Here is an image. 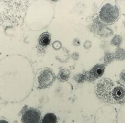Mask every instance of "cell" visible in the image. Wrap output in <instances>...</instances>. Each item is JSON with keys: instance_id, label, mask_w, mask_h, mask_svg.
<instances>
[{"instance_id": "1", "label": "cell", "mask_w": 125, "mask_h": 123, "mask_svg": "<svg viewBox=\"0 0 125 123\" xmlns=\"http://www.w3.org/2000/svg\"><path fill=\"white\" fill-rule=\"evenodd\" d=\"M96 92L98 98L111 103H119L125 99V88L107 78L98 82Z\"/></svg>"}, {"instance_id": "2", "label": "cell", "mask_w": 125, "mask_h": 123, "mask_svg": "<svg viewBox=\"0 0 125 123\" xmlns=\"http://www.w3.org/2000/svg\"><path fill=\"white\" fill-rule=\"evenodd\" d=\"M119 14L118 8L116 5L106 4L99 12V18L105 23L112 24L117 19Z\"/></svg>"}, {"instance_id": "3", "label": "cell", "mask_w": 125, "mask_h": 123, "mask_svg": "<svg viewBox=\"0 0 125 123\" xmlns=\"http://www.w3.org/2000/svg\"><path fill=\"white\" fill-rule=\"evenodd\" d=\"M41 113L35 109H29L23 113L21 121L23 123H40Z\"/></svg>"}, {"instance_id": "4", "label": "cell", "mask_w": 125, "mask_h": 123, "mask_svg": "<svg viewBox=\"0 0 125 123\" xmlns=\"http://www.w3.org/2000/svg\"><path fill=\"white\" fill-rule=\"evenodd\" d=\"M55 80V76L52 71L49 70H45L42 71L38 77V81L40 86L42 88L49 86Z\"/></svg>"}, {"instance_id": "5", "label": "cell", "mask_w": 125, "mask_h": 123, "mask_svg": "<svg viewBox=\"0 0 125 123\" xmlns=\"http://www.w3.org/2000/svg\"><path fill=\"white\" fill-rule=\"evenodd\" d=\"M105 70V65L103 64H97L95 65L90 71L91 76L94 78H98L103 74Z\"/></svg>"}, {"instance_id": "6", "label": "cell", "mask_w": 125, "mask_h": 123, "mask_svg": "<svg viewBox=\"0 0 125 123\" xmlns=\"http://www.w3.org/2000/svg\"><path fill=\"white\" fill-rule=\"evenodd\" d=\"M51 41L49 33L44 32L42 34L39 38V45L42 47H47L50 44Z\"/></svg>"}, {"instance_id": "7", "label": "cell", "mask_w": 125, "mask_h": 123, "mask_svg": "<svg viewBox=\"0 0 125 123\" xmlns=\"http://www.w3.org/2000/svg\"><path fill=\"white\" fill-rule=\"evenodd\" d=\"M57 118L55 114L48 113L42 118L41 123H57Z\"/></svg>"}, {"instance_id": "8", "label": "cell", "mask_w": 125, "mask_h": 123, "mask_svg": "<svg viewBox=\"0 0 125 123\" xmlns=\"http://www.w3.org/2000/svg\"><path fill=\"white\" fill-rule=\"evenodd\" d=\"M0 123H9V122L5 120H0Z\"/></svg>"}]
</instances>
